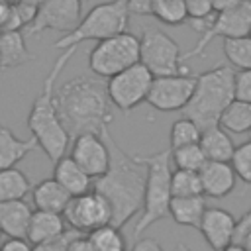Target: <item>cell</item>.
Returning <instances> with one entry per match:
<instances>
[{
	"mask_svg": "<svg viewBox=\"0 0 251 251\" xmlns=\"http://www.w3.org/2000/svg\"><path fill=\"white\" fill-rule=\"evenodd\" d=\"M92 180L102 176L110 165V151L102 135L82 133L73 137V147L69 155Z\"/></svg>",
	"mask_w": 251,
	"mask_h": 251,
	"instance_id": "5bb4252c",
	"label": "cell"
},
{
	"mask_svg": "<svg viewBox=\"0 0 251 251\" xmlns=\"http://www.w3.org/2000/svg\"><path fill=\"white\" fill-rule=\"evenodd\" d=\"M33 59L25 47V35L22 29L0 31V69H14Z\"/></svg>",
	"mask_w": 251,
	"mask_h": 251,
	"instance_id": "7402d4cb",
	"label": "cell"
},
{
	"mask_svg": "<svg viewBox=\"0 0 251 251\" xmlns=\"http://www.w3.org/2000/svg\"><path fill=\"white\" fill-rule=\"evenodd\" d=\"M198 145H200L206 161H218V163H229L233 149H235L229 133L226 129H222L220 126L202 129Z\"/></svg>",
	"mask_w": 251,
	"mask_h": 251,
	"instance_id": "ffe728a7",
	"label": "cell"
},
{
	"mask_svg": "<svg viewBox=\"0 0 251 251\" xmlns=\"http://www.w3.org/2000/svg\"><path fill=\"white\" fill-rule=\"evenodd\" d=\"M147 167L145 192H143V208L139 212V220L133 227V237L139 239V233L149 229L153 224L165 220L169 216L171 204V149H163L153 155L141 157Z\"/></svg>",
	"mask_w": 251,
	"mask_h": 251,
	"instance_id": "5b68a950",
	"label": "cell"
},
{
	"mask_svg": "<svg viewBox=\"0 0 251 251\" xmlns=\"http://www.w3.org/2000/svg\"><path fill=\"white\" fill-rule=\"evenodd\" d=\"M233 98L251 104V69L235 73V78H233Z\"/></svg>",
	"mask_w": 251,
	"mask_h": 251,
	"instance_id": "e575fe53",
	"label": "cell"
},
{
	"mask_svg": "<svg viewBox=\"0 0 251 251\" xmlns=\"http://www.w3.org/2000/svg\"><path fill=\"white\" fill-rule=\"evenodd\" d=\"M247 35H249V37H251V27H249V33H247Z\"/></svg>",
	"mask_w": 251,
	"mask_h": 251,
	"instance_id": "bcb514c9",
	"label": "cell"
},
{
	"mask_svg": "<svg viewBox=\"0 0 251 251\" xmlns=\"http://www.w3.org/2000/svg\"><path fill=\"white\" fill-rule=\"evenodd\" d=\"M151 16L167 25H180L186 22V10L182 0H153Z\"/></svg>",
	"mask_w": 251,
	"mask_h": 251,
	"instance_id": "f546056e",
	"label": "cell"
},
{
	"mask_svg": "<svg viewBox=\"0 0 251 251\" xmlns=\"http://www.w3.org/2000/svg\"><path fill=\"white\" fill-rule=\"evenodd\" d=\"M82 2H86V0H80V4H82Z\"/></svg>",
	"mask_w": 251,
	"mask_h": 251,
	"instance_id": "c3c4849f",
	"label": "cell"
},
{
	"mask_svg": "<svg viewBox=\"0 0 251 251\" xmlns=\"http://www.w3.org/2000/svg\"><path fill=\"white\" fill-rule=\"evenodd\" d=\"M139 63V37L122 31L98 41L88 53V67L98 78H110Z\"/></svg>",
	"mask_w": 251,
	"mask_h": 251,
	"instance_id": "52a82bcc",
	"label": "cell"
},
{
	"mask_svg": "<svg viewBox=\"0 0 251 251\" xmlns=\"http://www.w3.org/2000/svg\"><path fill=\"white\" fill-rule=\"evenodd\" d=\"M63 233H67V224H65L61 214L43 212V210H33L31 212V218H29V224H27V231H25V239L31 245L57 239Z\"/></svg>",
	"mask_w": 251,
	"mask_h": 251,
	"instance_id": "e0dca14e",
	"label": "cell"
},
{
	"mask_svg": "<svg viewBox=\"0 0 251 251\" xmlns=\"http://www.w3.org/2000/svg\"><path fill=\"white\" fill-rule=\"evenodd\" d=\"M151 82L153 75L141 63H135L108 78L106 94L110 104L116 106L120 112H131L141 102H145Z\"/></svg>",
	"mask_w": 251,
	"mask_h": 251,
	"instance_id": "30bf717a",
	"label": "cell"
},
{
	"mask_svg": "<svg viewBox=\"0 0 251 251\" xmlns=\"http://www.w3.org/2000/svg\"><path fill=\"white\" fill-rule=\"evenodd\" d=\"M218 126L227 133H249L251 129V104L241 100H231L222 112Z\"/></svg>",
	"mask_w": 251,
	"mask_h": 251,
	"instance_id": "d4e9b609",
	"label": "cell"
},
{
	"mask_svg": "<svg viewBox=\"0 0 251 251\" xmlns=\"http://www.w3.org/2000/svg\"><path fill=\"white\" fill-rule=\"evenodd\" d=\"M76 47L65 49L63 55L55 61V65L51 67L49 75L43 80V88L41 92L35 96L29 114H27V127L31 131V137L35 139L37 147H41V151L49 157L51 163L59 161L67 147H69V133L61 124V118L57 114V106H55V80L61 75V71L65 69L67 61H71V57L75 55Z\"/></svg>",
	"mask_w": 251,
	"mask_h": 251,
	"instance_id": "3957f363",
	"label": "cell"
},
{
	"mask_svg": "<svg viewBox=\"0 0 251 251\" xmlns=\"http://www.w3.org/2000/svg\"><path fill=\"white\" fill-rule=\"evenodd\" d=\"M31 212L25 200L0 202V231L8 237H25Z\"/></svg>",
	"mask_w": 251,
	"mask_h": 251,
	"instance_id": "d6986e66",
	"label": "cell"
},
{
	"mask_svg": "<svg viewBox=\"0 0 251 251\" xmlns=\"http://www.w3.org/2000/svg\"><path fill=\"white\" fill-rule=\"evenodd\" d=\"M90 243L94 245L96 251H127L126 249V239L120 233L118 227L106 224L102 227H96L88 233Z\"/></svg>",
	"mask_w": 251,
	"mask_h": 251,
	"instance_id": "f1b7e54d",
	"label": "cell"
},
{
	"mask_svg": "<svg viewBox=\"0 0 251 251\" xmlns=\"http://www.w3.org/2000/svg\"><path fill=\"white\" fill-rule=\"evenodd\" d=\"M153 0H126L129 16H151Z\"/></svg>",
	"mask_w": 251,
	"mask_h": 251,
	"instance_id": "74e56055",
	"label": "cell"
},
{
	"mask_svg": "<svg viewBox=\"0 0 251 251\" xmlns=\"http://www.w3.org/2000/svg\"><path fill=\"white\" fill-rule=\"evenodd\" d=\"M229 165L237 178L251 184V139L243 141L233 149V155L229 159Z\"/></svg>",
	"mask_w": 251,
	"mask_h": 251,
	"instance_id": "836d02e7",
	"label": "cell"
},
{
	"mask_svg": "<svg viewBox=\"0 0 251 251\" xmlns=\"http://www.w3.org/2000/svg\"><path fill=\"white\" fill-rule=\"evenodd\" d=\"M102 137L110 151V165L102 176L92 180V190L108 202L112 214L110 226L122 229L143 208L147 167L141 157L126 153L110 129H106Z\"/></svg>",
	"mask_w": 251,
	"mask_h": 251,
	"instance_id": "6da1fadb",
	"label": "cell"
},
{
	"mask_svg": "<svg viewBox=\"0 0 251 251\" xmlns=\"http://www.w3.org/2000/svg\"><path fill=\"white\" fill-rule=\"evenodd\" d=\"M131 251H165V249H163V245L157 239H153V237H141V239H137L133 243Z\"/></svg>",
	"mask_w": 251,
	"mask_h": 251,
	"instance_id": "60d3db41",
	"label": "cell"
},
{
	"mask_svg": "<svg viewBox=\"0 0 251 251\" xmlns=\"http://www.w3.org/2000/svg\"><path fill=\"white\" fill-rule=\"evenodd\" d=\"M171 161L175 163L176 169H182V171H200L206 163V157L200 149L198 143H192V145H182V147H176V149H171Z\"/></svg>",
	"mask_w": 251,
	"mask_h": 251,
	"instance_id": "4dcf8cb0",
	"label": "cell"
},
{
	"mask_svg": "<svg viewBox=\"0 0 251 251\" xmlns=\"http://www.w3.org/2000/svg\"><path fill=\"white\" fill-rule=\"evenodd\" d=\"M249 139H251V129H249Z\"/></svg>",
	"mask_w": 251,
	"mask_h": 251,
	"instance_id": "7dc6e473",
	"label": "cell"
},
{
	"mask_svg": "<svg viewBox=\"0 0 251 251\" xmlns=\"http://www.w3.org/2000/svg\"><path fill=\"white\" fill-rule=\"evenodd\" d=\"M55 106L69 137L82 133L102 135L110 129L112 110L106 82L90 76H75L55 90Z\"/></svg>",
	"mask_w": 251,
	"mask_h": 251,
	"instance_id": "7a4b0ae2",
	"label": "cell"
},
{
	"mask_svg": "<svg viewBox=\"0 0 251 251\" xmlns=\"http://www.w3.org/2000/svg\"><path fill=\"white\" fill-rule=\"evenodd\" d=\"M222 251H245L243 249V245H237V243H229L226 249H222Z\"/></svg>",
	"mask_w": 251,
	"mask_h": 251,
	"instance_id": "7bdbcfd3",
	"label": "cell"
},
{
	"mask_svg": "<svg viewBox=\"0 0 251 251\" xmlns=\"http://www.w3.org/2000/svg\"><path fill=\"white\" fill-rule=\"evenodd\" d=\"M241 245H243V249H245V251H251V231H249V235L243 239V243H241Z\"/></svg>",
	"mask_w": 251,
	"mask_h": 251,
	"instance_id": "ee69618b",
	"label": "cell"
},
{
	"mask_svg": "<svg viewBox=\"0 0 251 251\" xmlns=\"http://www.w3.org/2000/svg\"><path fill=\"white\" fill-rule=\"evenodd\" d=\"M139 63L153 76H173L188 73L182 61L180 45L169 33L151 27L143 29L139 37Z\"/></svg>",
	"mask_w": 251,
	"mask_h": 251,
	"instance_id": "ba28073f",
	"label": "cell"
},
{
	"mask_svg": "<svg viewBox=\"0 0 251 251\" xmlns=\"http://www.w3.org/2000/svg\"><path fill=\"white\" fill-rule=\"evenodd\" d=\"M63 220L75 231L90 233L96 227L110 224V206L108 202L94 190H88L80 196H73L63 210Z\"/></svg>",
	"mask_w": 251,
	"mask_h": 251,
	"instance_id": "4fadbf2b",
	"label": "cell"
},
{
	"mask_svg": "<svg viewBox=\"0 0 251 251\" xmlns=\"http://www.w3.org/2000/svg\"><path fill=\"white\" fill-rule=\"evenodd\" d=\"M0 237H2V231H0Z\"/></svg>",
	"mask_w": 251,
	"mask_h": 251,
	"instance_id": "681fc988",
	"label": "cell"
},
{
	"mask_svg": "<svg viewBox=\"0 0 251 251\" xmlns=\"http://www.w3.org/2000/svg\"><path fill=\"white\" fill-rule=\"evenodd\" d=\"M33 245L25 237H8L2 245L0 251H31Z\"/></svg>",
	"mask_w": 251,
	"mask_h": 251,
	"instance_id": "f35d334b",
	"label": "cell"
},
{
	"mask_svg": "<svg viewBox=\"0 0 251 251\" xmlns=\"http://www.w3.org/2000/svg\"><path fill=\"white\" fill-rule=\"evenodd\" d=\"M37 147L35 139H20L8 126H0V171L16 167L27 153Z\"/></svg>",
	"mask_w": 251,
	"mask_h": 251,
	"instance_id": "603a6c76",
	"label": "cell"
},
{
	"mask_svg": "<svg viewBox=\"0 0 251 251\" xmlns=\"http://www.w3.org/2000/svg\"><path fill=\"white\" fill-rule=\"evenodd\" d=\"M206 212V202L204 196H186V198H171L169 204V216L178 224L186 227H196L200 226V220Z\"/></svg>",
	"mask_w": 251,
	"mask_h": 251,
	"instance_id": "cb8c5ba5",
	"label": "cell"
},
{
	"mask_svg": "<svg viewBox=\"0 0 251 251\" xmlns=\"http://www.w3.org/2000/svg\"><path fill=\"white\" fill-rule=\"evenodd\" d=\"M53 178L71 194V198L92 190V178L69 155H63L53 163Z\"/></svg>",
	"mask_w": 251,
	"mask_h": 251,
	"instance_id": "ac0fdd59",
	"label": "cell"
},
{
	"mask_svg": "<svg viewBox=\"0 0 251 251\" xmlns=\"http://www.w3.org/2000/svg\"><path fill=\"white\" fill-rule=\"evenodd\" d=\"M200 184H202V196L210 198H224L235 188V173L229 163H218V161H206L204 167L198 171Z\"/></svg>",
	"mask_w": 251,
	"mask_h": 251,
	"instance_id": "2e32d148",
	"label": "cell"
},
{
	"mask_svg": "<svg viewBox=\"0 0 251 251\" xmlns=\"http://www.w3.org/2000/svg\"><path fill=\"white\" fill-rule=\"evenodd\" d=\"M233 78L235 71L229 65L214 67L196 76L194 92L188 104L180 110L184 118L192 120L200 131L218 126L222 112L233 100Z\"/></svg>",
	"mask_w": 251,
	"mask_h": 251,
	"instance_id": "277c9868",
	"label": "cell"
},
{
	"mask_svg": "<svg viewBox=\"0 0 251 251\" xmlns=\"http://www.w3.org/2000/svg\"><path fill=\"white\" fill-rule=\"evenodd\" d=\"M224 55L229 67L235 71H249L251 69V37H233L224 39Z\"/></svg>",
	"mask_w": 251,
	"mask_h": 251,
	"instance_id": "4316f807",
	"label": "cell"
},
{
	"mask_svg": "<svg viewBox=\"0 0 251 251\" xmlns=\"http://www.w3.org/2000/svg\"><path fill=\"white\" fill-rule=\"evenodd\" d=\"M71 237H73V233L67 231V233H63L61 237H57V239H51V241L33 245L31 251H67V243H69Z\"/></svg>",
	"mask_w": 251,
	"mask_h": 251,
	"instance_id": "8d00e7d4",
	"label": "cell"
},
{
	"mask_svg": "<svg viewBox=\"0 0 251 251\" xmlns=\"http://www.w3.org/2000/svg\"><path fill=\"white\" fill-rule=\"evenodd\" d=\"M182 4L186 10V20H190L192 25L202 33L208 27L210 20L214 18L212 14H216L212 0H182Z\"/></svg>",
	"mask_w": 251,
	"mask_h": 251,
	"instance_id": "d6a6232c",
	"label": "cell"
},
{
	"mask_svg": "<svg viewBox=\"0 0 251 251\" xmlns=\"http://www.w3.org/2000/svg\"><path fill=\"white\" fill-rule=\"evenodd\" d=\"M171 194L175 198L186 196H202V184L196 171H182L176 169L171 173Z\"/></svg>",
	"mask_w": 251,
	"mask_h": 251,
	"instance_id": "83f0119b",
	"label": "cell"
},
{
	"mask_svg": "<svg viewBox=\"0 0 251 251\" xmlns=\"http://www.w3.org/2000/svg\"><path fill=\"white\" fill-rule=\"evenodd\" d=\"M31 198H33L35 210L63 214L65 206L71 200V194L55 178H45L31 188Z\"/></svg>",
	"mask_w": 251,
	"mask_h": 251,
	"instance_id": "44dd1931",
	"label": "cell"
},
{
	"mask_svg": "<svg viewBox=\"0 0 251 251\" xmlns=\"http://www.w3.org/2000/svg\"><path fill=\"white\" fill-rule=\"evenodd\" d=\"M200 127L188 120V118H180L171 126V149L182 147V145H192L200 141Z\"/></svg>",
	"mask_w": 251,
	"mask_h": 251,
	"instance_id": "1f68e13d",
	"label": "cell"
},
{
	"mask_svg": "<svg viewBox=\"0 0 251 251\" xmlns=\"http://www.w3.org/2000/svg\"><path fill=\"white\" fill-rule=\"evenodd\" d=\"M31 192L29 178L16 167L0 171V202L24 200L25 194Z\"/></svg>",
	"mask_w": 251,
	"mask_h": 251,
	"instance_id": "484cf974",
	"label": "cell"
},
{
	"mask_svg": "<svg viewBox=\"0 0 251 251\" xmlns=\"http://www.w3.org/2000/svg\"><path fill=\"white\" fill-rule=\"evenodd\" d=\"M80 0H41L31 22L24 29V35L35 37L45 29L61 31L65 35L80 22Z\"/></svg>",
	"mask_w": 251,
	"mask_h": 251,
	"instance_id": "8fae6325",
	"label": "cell"
},
{
	"mask_svg": "<svg viewBox=\"0 0 251 251\" xmlns=\"http://www.w3.org/2000/svg\"><path fill=\"white\" fill-rule=\"evenodd\" d=\"M249 231H251V208H249V210H247L239 220H235V227H233L231 243L241 245V243H243V239L249 235Z\"/></svg>",
	"mask_w": 251,
	"mask_h": 251,
	"instance_id": "d590c367",
	"label": "cell"
},
{
	"mask_svg": "<svg viewBox=\"0 0 251 251\" xmlns=\"http://www.w3.org/2000/svg\"><path fill=\"white\" fill-rule=\"evenodd\" d=\"M239 2H243V0H212V6H214V12H224V10L237 6Z\"/></svg>",
	"mask_w": 251,
	"mask_h": 251,
	"instance_id": "b9f144b4",
	"label": "cell"
},
{
	"mask_svg": "<svg viewBox=\"0 0 251 251\" xmlns=\"http://www.w3.org/2000/svg\"><path fill=\"white\" fill-rule=\"evenodd\" d=\"M67 251H96V249L90 243L88 235H75L73 233V237L67 243Z\"/></svg>",
	"mask_w": 251,
	"mask_h": 251,
	"instance_id": "ab89813d",
	"label": "cell"
},
{
	"mask_svg": "<svg viewBox=\"0 0 251 251\" xmlns=\"http://www.w3.org/2000/svg\"><path fill=\"white\" fill-rule=\"evenodd\" d=\"M178 251H192V249H188L186 245H182V243H178Z\"/></svg>",
	"mask_w": 251,
	"mask_h": 251,
	"instance_id": "f6af8a7d",
	"label": "cell"
},
{
	"mask_svg": "<svg viewBox=\"0 0 251 251\" xmlns=\"http://www.w3.org/2000/svg\"><path fill=\"white\" fill-rule=\"evenodd\" d=\"M249 27H251V0H243L229 10L216 12V16L210 20L208 27L200 33L196 45L190 51L182 53V61L186 63L188 59L202 55L204 49L218 37H222V39L243 37L249 33Z\"/></svg>",
	"mask_w": 251,
	"mask_h": 251,
	"instance_id": "9c48e42d",
	"label": "cell"
},
{
	"mask_svg": "<svg viewBox=\"0 0 251 251\" xmlns=\"http://www.w3.org/2000/svg\"><path fill=\"white\" fill-rule=\"evenodd\" d=\"M127 22H129V12L126 6V0H110V2L98 4L84 18H80V22L73 31L61 35L53 43V47L71 49V47H78L82 41L98 43L102 39L127 31Z\"/></svg>",
	"mask_w": 251,
	"mask_h": 251,
	"instance_id": "8992f818",
	"label": "cell"
},
{
	"mask_svg": "<svg viewBox=\"0 0 251 251\" xmlns=\"http://www.w3.org/2000/svg\"><path fill=\"white\" fill-rule=\"evenodd\" d=\"M196 76L190 73L186 75H173V76H153L145 102L159 110V112H180L192 92H194Z\"/></svg>",
	"mask_w": 251,
	"mask_h": 251,
	"instance_id": "7c38bea8",
	"label": "cell"
},
{
	"mask_svg": "<svg viewBox=\"0 0 251 251\" xmlns=\"http://www.w3.org/2000/svg\"><path fill=\"white\" fill-rule=\"evenodd\" d=\"M235 218L224 208H206L200 220V233L214 251H222L231 243Z\"/></svg>",
	"mask_w": 251,
	"mask_h": 251,
	"instance_id": "9a60e30c",
	"label": "cell"
}]
</instances>
